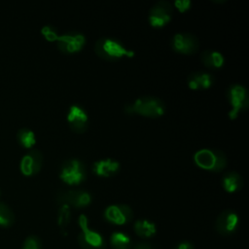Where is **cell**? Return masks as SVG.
<instances>
[{"label": "cell", "instance_id": "obj_1", "mask_svg": "<svg viewBox=\"0 0 249 249\" xmlns=\"http://www.w3.org/2000/svg\"><path fill=\"white\" fill-rule=\"evenodd\" d=\"M124 111L127 115H140L148 118L161 117L165 112L164 102L156 96L144 95L126 104Z\"/></svg>", "mask_w": 249, "mask_h": 249}, {"label": "cell", "instance_id": "obj_2", "mask_svg": "<svg viewBox=\"0 0 249 249\" xmlns=\"http://www.w3.org/2000/svg\"><path fill=\"white\" fill-rule=\"evenodd\" d=\"M94 52L99 57L108 61H116L134 55L132 50H128L121 41L111 37L99 38L95 42Z\"/></svg>", "mask_w": 249, "mask_h": 249}, {"label": "cell", "instance_id": "obj_3", "mask_svg": "<svg viewBox=\"0 0 249 249\" xmlns=\"http://www.w3.org/2000/svg\"><path fill=\"white\" fill-rule=\"evenodd\" d=\"M194 161L202 169L218 172L227 166V156L221 150L204 148L195 153Z\"/></svg>", "mask_w": 249, "mask_h": 249}, {"label": "cell", "instance_id": "obj_4", "mask_svg": "<svg viewBox=\"0 0 249 249\" xmlns=\"http://www.w3.org/2000/svg\"><path fill=\"white\" fill-rule=\"evenodd\" d=\"M227 99L231 105L229 118L234 120L240 112L245 111L249 105V94L247 89L240 84H232L229 86L226 92Z\"/></svg>", "mask_w": 249, "mask_h": 249}, {"label": "cell", "instance_id": "obj_5", "mask_svg": "<svg viewBox=\"0 0 249 249\" xmlns=\"http://www.w3.org/2000/svg\"><path fill=\"white\" fill-rule=\"evenodd\" d=\"M59 178L67 185H80L87 178V171L84 162L76 158L65 160L61 164Z\"/></svg>", "mask_w": 249, "mask_h": 249}, {"label": "cell", "instance_id": "obj_6", "mask_svg": "<svg viewBox=\"0 0 249 249\" xmlns=\"http://www.w3.org/2000/svg\"><path fill=\"white\" fill-rule=\"evenodd\" d=\"M79 226L82 232L79 234L78 241L83 249H104L105 241L100 233L89 228L88 218L82 214L79 217Z\"/></svg>", "mask_w": 249, "mask_h": 249}, {"label": "cell", "instance_id": "obj_7", "mask_svg": "<svg viewBox=\"0 0 249 249\" xmlns=\"http://www.w3.org/2000/svg\"><path fill=\"white\" fill-rule=\"evenodd\" d=\"M172 4L166 0H160L155 3L149 11L148 20L152 27L161 28L172 18Z\"/></svg>", "mask_w": 249, "mask_h": 249}, {"label": "cell", "instance_id": "obj_8", "mask_svg": "<svg viewBox=\"0 0 249 249\" xmlns=\"http://www.w3.org/2000/svg\"><path fill=\"white\" fill-rule=\"evenodd\" d=\"M171 49L181 54H193L199 48L197 37L190 32H178L174 34L170 40Z\"/></svg>", "mask_w": 249, "mask_h": 249}, {"label": "cell", "instance_id": "obj_9", "mask_svg": "<svg viewBox=\"0 0 249 249\" xmlns=\"http://www.w3.org/2000/svg\"><path fill=\"white\" fill-rule=\"evenodd\" d=\"M86 44V37L79 31H68L59 35L56 40L58 50L65 54L80 52Z\"/></svg>", "mask_w": 249, "mask_h": 249}, {"label": "cell", "instance_id": "obj_10", "mask_svg": "<svg viewBox=\"0 0 249 249\" xmlns=\"http://www.w3.org/2000/svg\"><path fill=\"white\" fill-rule=\"evenodd\" d=\"M91 195L85 190H62L56 196L59 204H65L75 208L88 206L91 202Z\"/></svg>", "mask_w": 249, "mask_h": 249}, {"label": "cell", "instance_id": "obj_11", "mask_svg": "<svg viewBox=\"0 0 249 249\" xmlns=\"http://www.w3.org/2000/svg\"><path fill=\"white\" fill-rule=\"evenodd\" d=\"M239 218L235 211L226 209L222 211L216 220V230L223 236H230L233 234L238 227Z\"/></svg>", "mask_w": 249, "mask_h": 249}, {"label": "cell", "instance_id": "obj_12", "mask_svg": "<svg viewBox=\"0 0 249 249\" xmlns=\"http://www.w3.org/2000/svg\"><path fill=\"white\" fill-rule=\"evenodd\" d=\"M67 123L70 128L77 133H83L89 126V116L87 111L78 104H72L67 113Z\"/></svg>", "mask_w": 249, "mask_h": 249}, {"label": "cell", "instance_id": "obj_13", "mask_svg": "<svg viewBox=\"0 0 249 249\" xmlns=\"http://www.w3.org/2000/svg\"><path fill=\"white\" fill-rule=\"evenodd\" d=\"M43 165V155L38 149H31L22 156L19 161L20 171L27 176L37 174Z\"/></svg>", "mask_w": 249, "mask_h": 249}, {"label": "cell", "instance_id": "obj_14", "mask_svg": "<svg viewBox=\"0 0 249 249\" xmlns=\"http://www.w3.org/2000/svg\"><path fill=\"white\" fill-rule=\"evenodd\" d=\"M132 216V210L126 204H112L104 211L105 219L115 225L126 224L131 221Z\"/></svg>", "mask_w": 249, "mask_h": 249}, {"label": "cell", "instance_id": "obj_15", "mask_svg": "<svg viewBox=\"0 0 249 249\" xmlns=\"http://www.w3.org/2000/svg\"><path fill=\"white\" fill-rule=\"evenodd\" d=\"M215 82L212 73L206 71H195L187 77V84L191 89L201 90L209 89Z\"/></svg>", "mask_w": 249, "mask_h": 249}, {"label": "cell", "instance_id": "obj_16", "mask_svg": "<svg viewBox=\"0 0 249 249\" xmlns=\"http://www.w3.org/2000/svg\"><path fill=\"white\" fill-rule=\"evenodd\" d=\"M121 168V164L114 159H102L92 163V172L99 177H112L116 175Z\"/></svg>", "mask_w": 249, "mask_h": 249}, {"label": "cell", "instance_id": "obj_17", "mask_svg": "<svg viewBox=\"0 0 249 249\" xmlns=\"http://www.w3.org/2000/svg\"><path fill=\"white\" fill-rule=\"evenodd\" d=\"M223 189L228 193H234L243 187V178L237 171H228L222 177Z\"/></svg>", "mask_w": 249, "mask_h": 249}, {"label": "cell", "instance_id": "obj_18", "mask_svg": "<svg viewBox=\"0 0 249 249\" xmlns=\"http://www.w3.org/2000/svg\"><path fill=\"white\" fill-rule=\"evenodd\" d=\"M201 62L204 66L211 69H219L225 63V57L222 53L215 50H205L200 54Z\"/></svg>", "mask_w": 249, "mask_h": 249}, {"label": "cell", "instance_id": "obj_19", "mask_svg": "<svg viewBox=\"0 0 249 249\" xmlns=\"http://www.w3.org/2000/svg\"><path fill=\"white\" fill-rule=\"evenodd\" d=\"M135 233L142 238L152 237L156 233V225L146 219L137 220L133 226Z\"/></svg>", "mask_w": 249, "mask_h": 249}, {"label": "cell", "instance_id": "obj_20", "mask_svg": "<svg viewBox=\"0 0 249 249\" xmlns=\"http://www.w3.org/2000/svg\"><path fill=\"white\" fill-rule=\"evenodd\" d=\"M110 245L112 249H131L132 248V242L129 236L121 231H116L111 235Z\"/></svg>", "mask_w": 249, "mask_h": 249}, {"label": "cell", "instance_id": "obj_21", "mask_svg": "<svg viewBox=\"0 0 249 249\" xmlns=\"http://www.w3.org/2000/svg\"><path fill=\"white\" fill-rule=\"evenodd\" d=\"M17 140L21 146L31 148L36 143V136L32 129L28 127H21L17 132Z\"/></svg>", "mask_w": 249, "mask_h": 249}, {"label": "cell", "instance_id": "obj_22", "mask_svg": "<svg viewBox=\"0 0 249 249\" xmlns=\"http://www.w3.org/2000/svg\"><path fill=\"white\" fill-rule=\"evenodd\" d=\"M15 221V215L12 208L4 201L0 200V226L9 227Z\"/></svg>", "mask_w": 249, "mask_h": 249}, {"label": "cell", "instance_id": "obj_23", "mask_svg": "<svg viewBox=\"0 0 249 249\" xmlns=\"http://www.w3.org/2000/svg\"><path fill=\"white\" fill-rule=\"evenodd\" d=\"M70 221V207L65 204H60L58 215H57V223L61 229H65Z\"/></svg>", "mask_w": 249, "mask_h": 249}, {"label": "cell", "instance_id": "obj_24", "mask_svg": "<svg viewBox=\"0 0 249 249\" xmlns=\"http://www.w3.org/2000/svg\"><path fill=\"white\" fill-rule=\"evenodd\" d=\"M41 33L43 34V36L46 38V40L50 41V42H56L59 34L57 32V29L50 24H46L41 28Z\"/></svg>", "mask_w": 249, "mask_h": 249}, {"label": "cell", "instance_id": "obj_25", "mask_svg": "<svg viewBox=\"0 0 249 249\" xmlns=\"http://www.w3.org/2000/svg\"><path fill=\"white\" fill-rule=\"evenodd\" d=\"M22 249H41V243L37 236H28L23 243Z\"/></svg>", "mask_w": 249, "mask_h": 249}, {"label": "cell", "instance_id": "obj_26", "mask_svg": "<svg viewBox=\"0 0 249 249\" xmlns=\"http://www.w3.org/2000/svg\"><path fill=\"white\" fill-rule=\"evenodd\" d=\"M174 6L179 10V12L184 13L191 8L192 2L190 0H176L174 1Z\"/></svg>", "mask_w": 249, "mask_h": 249}, {"label": "cell", "instance_id": "obj_27", "mask_svg": "<svg viewBox=\"0 0 249 249\" xmlns=\"http://www.w3.org/2000/svg\"><path fill=\"white\" fill-rule=\"evenodd\" d=\"M174 249H194V246L192 243L188 242V241H184L179 243Z\"/></svg>", "mask_w": 249, "mask_h": 249}, {"label": "cell", "instance_id": "obj_28", "mask_svg": "<svg viewBox=\"0 0 249 249\" xmlns=\"http://www.w3.org/2000/svg\"><path fill=\"white\" fill-rule=\"evenodd\" d=\"M132 249H153V247L148 243L141 242V243H137L136 245H134Z\"/></svg>", "mask_w": 249, "mask_h": 249}, {"label": "cell", "instance_id": "obj_29", "mask_svg": "<svg viewBox=\"0 0 249 249\" xmlns=\"http://www.w3.org/2000/svg\"><path fill=\"white\" fill-rule=\"evenodd\" d=\"M0 196H1V189H0Z\"/></svg>", "mask_w": 249, "mask_h": 249}]
</instances>
